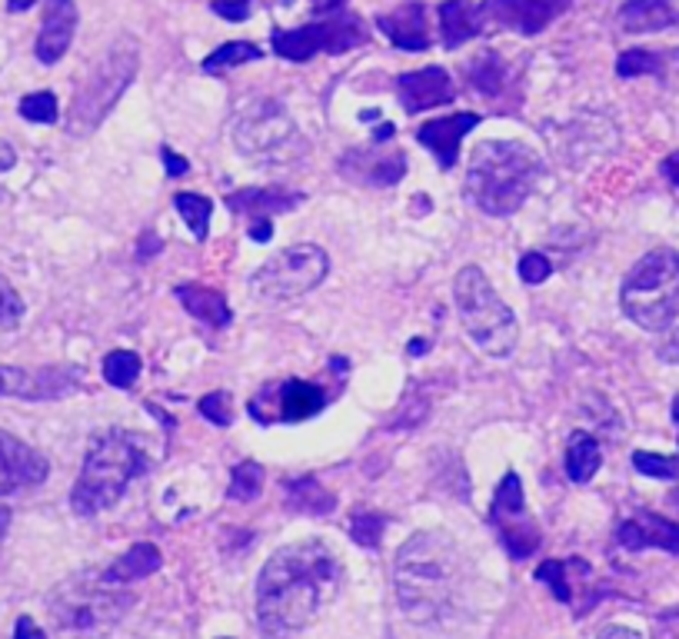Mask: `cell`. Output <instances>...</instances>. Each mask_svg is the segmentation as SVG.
<instances>
[{"instance_id": "cell-36", "label": "cell", "mask_w": 679, "mask_h": 639, "mask_svg": "<svg viewBox=\"0 0 679 639\" xmlns=\"http://www.w3.org/2000/svg\"><path fill=\"white\" fill-rule=\"evenodd\" d=\"M21 117L30 121V124H58V117H61L58 97L50 93V90L27 93V97L21 100Z\"/></svg>"}, {"instance_id": "cell-49", "label": "cell", "mask_w": 679, "mask_h": 639, "mask_svg": "<svg viewBox=\"0 0 679 639\" xmlns=\"http://www.w3.org/2000/svg\"><path fill=\"white\" fill-rule=\"evenodd\" d=\"M659 171H663V177H666L672 187H679V150L669 153V156L663 160V167H659Z\"/></svg>"}, {"instance_id": "cell-32", "label": "cell", "mask_w": 679, "mask_h": 639, "mask_svg": "<svg viewBox=\"0 0 679 639\" xmlns=\"http://www.w3.org/2000/svg\"><path fill=\"white\" fill-rule=\"evenodd\" d=\"M140 377V356L134 350H114L103 356V380L117 390H130Z\"/></svg>"}, {"instance_id": "cell-33", "label": "cell", "mask_w": 679, "mask_h": 639, "mask_svg": "<svg viewBox=\"0 0 679 639\" xmlns=\"http://www.w3.org/2000/svg\"><path fill=\"white\" fill-rule=\"evenodd\" d=\"M174 206H177V213L184 217V224L193 230V237H197V240H206V230H211V210H214V203L206 200V197H200V193H177V197H174Z\"/></svg>"}, {"instance_id": "cell-58", "label": "cell", "mask_w": 679, "mask_h": 639, "mask_svg": "<svg viewBox=\"0 0 679 639\" xmlns=\"http://www.w3.org/2000/svg\"><path fill=\"white\" fill-rule=\"evenodd\" d=\"M217 639H230V636H217Z\"/></svg>"}, {"instance_id": "cell-34", "label": "cell", "mask_w": 679, "mask_h": 639, "mask_svg": "<svg viewBox=\"0 0 679 639\" xmlns=\"http://www.w3.org/2000/svg\"><path fill=\"white\" fill-rule=\"evenodd\" d=\"M260 487H264V469H260L253 460H243L234 476H230V487H227V497L237 500V503H250L260 497Z\"/></svg>"}, {"instance_id": "cell-40", "label": "cell", "mask_w": 679, "mask_h": 639, "mask_svg": "<svg viewBox=\"0 0 679 639\" xmlns=\"http://www.w3.org/2000/svg\"><path fill=\"white\" fill-rule=\"evenodd\" d=\"M566 573H569V560H550V563H543V566L537 569V579L550 586L553 597H556L559 603H573V593H569V579H566Z\"/></svg>"}, {"instance_id": "cell-41", "label": "cell", "mask_w": 679, "mask_h": 639, "mask_svg": "<svg viewBox=\"0 0 679 639\" xmlns=\"http://www.w3.org/2000/svg\"><path fill=\"white\" fill-rule=\"evenodd\" d=\"M387 519L377 516V513H356L353 523H350V532H353V540L360 547H367V550H377L380 547V532H383Z\"/></svg>"}, {"instance_id": "cell-3", "label": "cell", "mask_w": 679, "mask_h": 639, "mask_svg": "<svg viewBox=\"0 0 679 639\" xmlns=\"http://www.w3.org/2000/svg\"><path fill=\"white\" fill-rule=\"evenodd\" d=\"M546 174L533 147L519 140H480L469 153L466 193L487 217H513Z\"/></svg>"}, {"instance_id": "cell-6", "label": "cell", "mask_w": 679, "mask_h": 639, "mask_svg": "<svg viewBox=\"0 0 679 639\" xmlns=\"http://www.w3.org/2000/svg\"><path fill=\"white\" fill-rule=\"evenodd\" d=\"M619 306L650 334L669 330L679 316V250L656 247L640 256L619 287Z\"/></svg>"}, {"instance_id": "cell-22", "label": "cell", "mask_w": 679, "mask_h": 639, "mask_svg": "<svg viewBox=\"0 0 679 639\" xmlns=\"http://www.w3.org/2000/svg\"><path fill=\"white\" fill-rule=\"evenodd\" d=\"M377 27L390 37L393 47L400 50H427L430 47V30H427V14L420 0L397 8L393 14H380Z\"/></svg>"}, {"instance_id": "cell-4", "label": "cell", "mask_w": 679, "mask_h": 639, "mask_svg": "<svg viewBox=\"0 0 679 639\" xmlns=\"http://www.w3.org/2000/svg\"><path fill=\"white\" fill-rule=\"evenodd\" d=\"M150 469L147 453L124 430H103L90 440L84 469L71 490V510L77 516H97L111 510L137 476Z\"/></svg>"}, {"instance_id": "cell-23", "label": "cell", "mask_w": 679, "mask_h": 639, "mask_svg": "<svg viewBox=\"0 0 679 639\" xmlns=\"http://www.w3.org/2000/svg\"><path fill=\"white\" fill-rule=\"evenodd\" d=\"M177 300L184 303V310L200 320L203 327H214V330H224L230 327V320H234V310L227 303L224 293L211 290V287H200V284H180L177 290Z\"/></svg>"}, {"instance_id": "cell-19", "label": "cell", "mask_w": 679, "mask_h": 639, "mask_svg": "<svg viewBox=\"0 0 679 639\" xmlns=\"http://www.w3.org/2000/svg\"><path fill=\"white\" fill-rule=\"evenodd\" d=\"M74 34H77V4L74 0H47L40 34H37V47H34L37 61L40 64H58L71 50Z\"/></svg>"}, {"instance_id": "cell-55", "label": "cell", "mask_w": 679, "mask_h": 639, "mask_svg": "<svg viewBox=\"0 0 679 639\" xmlns=\"http://www.w3.org/2000/svg\"><path fill=\"white\" fill-rule=\"evenodd\" d=\"M8 526H11V510H8V506H0V540L8 537Z\"/></svg>"}, {"instance_id": "cell-1", "label": "cell", "mask_w": 679, "mask_h": 639, "mask_svg": "<svg viewBox=\"0 0 679 639\" xmlns=\"http://www.w3.org/2000/svg\"><path fill=\"white\" fill-rule=\"evenodd\" d=\"M343 569L327 543L280 547L256 576V626L267 639L303 632L340 593Z\"/></svg>"}, {"instance_id": "cell-29", "label": "cell", "mask_w": 679, "mask_h": 639, "mask_svg": "<svg viewBox=\"0 0 679 639\" xmlns=\"http://www.w3.org/2000/svg\"><path fill=\"white\" fill-rule=\"evenodd\" d=\"M527 516V497H524V479H519L513 469L500 479L496 497H493V519L496 523H510Z\"/></svg>"}, {"instance_id": "cell-25", "label": "cell", "mask_w": 679, "mask_h": 639, "mask_svg": "<svg viewBox=\"0 0 679 639\" xmlns=\"http://www.w3.org/2000/svg\"><path fill=\"white\" fill-rule=\"evenodd\" d=\"M563 463H566V476L573 479V484H590L603 466V450H600L596 437L587 434V430L573 434L569 443H566V460Z\"/></svg>"}, {"instance_id": "cell-28", "label": "cell", "mask_w": 679, "mask_h": 639, "mask_svg": "<svg viewBox=\"0 0 679 639\" xmlns=\"http://www.w3.org/2000/svg\"><path fill=\"white\" fill-rule=\"evenodd\" d=\"M260 58H264V53H260V47H256V43L234 40V43L217 47L214 53H206V61L200 64V71H203V74H214V77H221V74H227L230 67H240V64H250V61H260Z\"/></svg>"}, {"instance_id": "cell-11", "label": "cell", "mask_w": 679, "mask_h": 639, "mask_svg": "<svg viewBox=\"0 0 679 639\" xmlns=\"http://www.w3.org/2000/svg\"><path fill=\"white\" fill-rule=\"evenodd\" d=\"M367 27L353 14H340L324 24H310L297 30H274L271 47L284 61H310L313 53H347L360 43H367Z\"/></svg>"}, {"instance_id": "cell-9", "label": "cell", "mask_w": 679, "mask_h": 639, "mask_svg": "<svg viewBox=\"0 0 679 639\" xmlns=\"http://www.w3.org/2000/svg\"><path fill=\"white\" fill-rule=\"evenodd\" d=\"M137 67H140V43L134 37H121L108 50V58H103L93 67V74L84 80V87L77 90V97L71 103L67 130L74 137L93 134L103 124V117H108L114 106H117L121 93L134 84Z\"/></svg>"}, {"instance_id": "cell-5", "label": "cell", "mask_w": 679, "mask_h": 639, "mask_svg": "<svg viewBox=\"0 0 679 639\" xmlns=\"http://www.w3.org/2000/svg\"><path fill=\"white\" fill-rule=\"evenodd\" d=\"M50 619L67 636L111 632L134 606V593L111 579L108 569H87L61 582L50 597Z\"/></svg>"}, {"instance_id": "cell-56", "label": "cell", "mask_w": 679, "mask_h": 639, "mask_svg": "<svg viewBox=\"0 0 679 639\" xmlns=\"http://www.w3.org/2000/svg\"><path fill=\"white\" fill-rule=\"evenodd\" d=\"M427 350H430L427 340H410V350H406V353H410V356H424Z\"/></svg>"}, {"instance_id": "cell-27", "label": "cell", "mask_w": 679, "mask_h": 639, "mask_svg": "<svg viewBox=\"0 0 679 639\" xmlns=\"http://www.w3.org/2000/svg\"><path fill=\"white\" fill-rule=\"evenodd\" d=\"M161 563H164L161 560V550H156L153 543H137L114 566H108V576L117 579V582H124V586H130V582L147 579L150 573H156V569H161Z\"/></svg>"}, {"instance_id": "cell-44", "label": "cell", "mask_w": 679, "mask_h": 639, "mask_svg": "<svg viewBox=\"0 0 679 639\" xmlns=\"http://www.w3.org/2000/svg\"><path fill=\"white\" fill-rule=\"evenodd\" d=\"M24 316V300L21 293L0 277V327H17Z\"/></svg>"}, {"instance_id": "cell-26", "label": "cell", "mask_w": 679, "mask_h": 639, "mask_svg": "<svg viewBox=\"0 0 679 639\" xmlns=\"http://www.w3.org/2000/svg\"><path fill=\"white\" fill-rule=\"evenodd\" d=\"M440 27H443V43L447 50L463 47L466 40H474L480 34L477 8L469 0H447L440 8Z\"/></svg>"}, {"instance_id": "cell-24", "label": "cell", "mask_w": 679, "mask_h": 639, "mask_svg": "<svg viewBox=\"0 0 679 639\" xmlns=\"http://www.w3.org/2000/svg\"><path fill=\"white\" fill-rule=\"evenodd\" d=\"M679 21L669 0H626L619 8V24L630 34H656Z\"/></svg>"}, {"instance_id": "cell-8", "label": "cell", "mask_w": 679, "mask_h": 639, "mask_svg": "<svg viewBox=\"0 0 679 639\" xmlns=\"http://www.w3.org/2000/svg\"><path fill=\"white\" fill-rule=\"evenodd\" d=\"M453 297H456V310L463 320V330L474 337V343L490 353V356H506L516 347L519 327L513 310L500 300V293L493 290V284L487 280V274L480 266H463L453 284Z\"/></svg>"}, {"instance_id": "cell-7", "label": "cell", "mask_w": 679, "mask_h": 639, "mask_svg": "<svg viewBox=\"0 0 679 639\" xmlns=\"http://www.w3.org/2000/svg\"><path fill=\"white\" fill-rule=\"evenodd\" d=\"M230 140L237 153L256 167H287L306 150L293 117L271 97H256L240 106L230 124Z\"/></svg>"}, {"instance_id": "cell-17", "label": "cell", "mask_w": 679, "mask_h": 639, "mask_svg": "<svg viewBox=\"0 0 679 639\" xmlns=\"http://www.w3.org/2000/svg\"><path fill=\"white\" fill-rule=\"evenodd\" d=\"M397 97H400V106L406 114H420V111H433V106L453 103L456 87L443 67H424V71L397 77Z\"/></svg>"}, {"instance_id": "cell-20", "label": "cell", "mask_w": 679, "mask_h": 639, "mask_svg": "<svg viewBox=\"0 0 679 639\" xmlns=\"http://www.w3.org/2000/svg\"><path fill=\"white\" fill-rule=\"evenodd\" d=\"M306 197L300 190H287V187H243L227 193V206L230 213H240L247 221H274L277 213H290L303 203Z\"/></svg>"}, {"instance_id": "cell-38", "label": "cell", "mask_w": 679, "mask_h": 639, "mask_svg": "<svg viewBox=\"0 0 679 639\" xmlns=\"http://www.w3.org/2000/svg\"><path fill=\"white\" fill-rule=\"evenodd\" d=\"M214 14H221L224 21H250V14L256 8H293V0H214Z\"/></svg>"}, {"instance_id": "cell-54", "label": "cell", "mask_w": 679, "mask_h": 639, "mask_svg": "<svg viewBox=\"0 0 679 639\" xmlns=\"http://www.w3.org/2000/svg\"><path fill=\"white\" fill-rule=\"evenodd\" d=\"M37 4V0H8V11L11 14H21V11H30Z\"/></svg>"}, {"instance_id": "cell-37", "label": "cell", "mask_w": 679, "mask_h": 639, "mask_svg": "<svg viewBox=\"0 0 679 639\" xmlns=\"http://www.w3.org/2000/svg\"><path fill=\"white\" fill-rule=\"evenodd\" d=\"M616 74L619 77H643V74L659 77L663 61H659V53H653V50H623L619 61H616Z\"/></svg>"}, {"instance_id": "cell-18", "label": "cell", "mask_w": 679, "mask_h": 639, "mask_svg": "<svg viewBox=\"0 0 679 639\" xmlns=\"http://www.w3.org/2000/svg\"><path fill=\"white\" fill-rule=\"evenodd\" d=\"M616 543L623 550H666V553H679V523L650 513V510H637L630 519H623L616 529Z\"/></svg>"}, {"instance_id": "cell-12", "label": "cell", "mask_w": 679, "mask_h": 639, "mask_svg": "<svg viewBox=\"0 0 679 639\" xmlns=\"http://www.w3.org/2000/svg\"><path fill=\"white\" fill-rule=\"evenodd\" d=\"M327 403H330V393L320 384L280 380V384H271L264 393H256L247 413L256 423H303L310 416H317Z\"/></svg>"}, {"instance_id": "cell-14", "label": "cell", "mask_w": 679, "mask_h": 639, "mask_svg": "<svg viewBox=\"0 0 679 639\" xmlns=\"http://www.w3.org/2000/svg\"><path fill=\"white\" fill-rule=\"evenodd\" d=\"M340 174L356 184V187H393L403 180L406 174V156L403 150H390V153H380L374 143L370 147H356V150H347L340 156Z\"/></svg>"}, {"instance_id": "cell-53", "label": "cell", "mask_w": 679, "mask_h": 639, "mask_svg": "<svg viewBox=\"0 0 679 639\" xmlns=\"http://www.w3.org/2000/svg\"><path fill=\"white\" fill-rule=\"evenodd\" d=\"M343 0H313V14H327V11H337Z\"/></svg>"}, {"instance_id": "cell-51", "label": "cell", "mask_w": 679, "mask_h": 639, "mask_svg": "<svg viewBox=\"0 0 679 639\" xmlns=\"http://www.w3.org/2000/svg\"><path fill=\"white\" fill-rule=\"evenodd\" d=\"M17 164V153L8 140H0V171H11Z\"/></svg>"}, {"instance_id": "cell-47", "label": "cell", "mask_w": 679, "mask_h": 639, "mask_svg": "<svg viewBox=\"0 0 679 639\" xmlns=\"http://www.w3.org/2000/svg\"><path fill=\"white\" fill-rule=\"evenodd\" d=\"M14 639H47V632L30 616H21L17 626H14Z\"/></svg>"}, {"instance_id": "cell-13", "label": "cell", "mask_w": 679, "mask_h": 639, "mask_svg": "<svg viewBox=\"0 0 679 639\" xmlns=\"http://www.w3.org/2000/svg\"><path fill=\"white\" fill-rule=\"evenodd\" d=\"M573 0H483L477 4L480 34L483 30H516L533 37L546 30L556 17L569 11Z\"/></svg>"}, {"instance_id": "cell-45", "label": "cell", "mask_w": 679, "mask_h": 639, "mask_svg": "<svg viewBox=\"0 0 679 639\" xmlns=\"http://www.w3.org/2000/svg\"><path fill=\"white\" fill-rule=\"evenodd\" d=\"M656 356L663 360V363H672V366H679V330H672L659 347H656Z\"/></svg>"}, {"instance_id": "cell-50", "label": "cell", "mask_w": 679, "mask_h": 639, "mask_svg": "<svg viewBox=\"0 0 679 639\" xmlns=\"http://www.w3.org/2000/svg\"><path fill=\"white\" fill-rule=\"evenodd\" d=\"M271 234H274V224L271 221H253L250 224V240H256V243H267Z\"/></svg>"}, {"instance_id": "cell-35", "label": "cell", "mask_w": 679, "mask_h": 639, "mask_svg": "<svg viewBox=\"0 0 679 639\" xmlns=\"http://www.w3.org/2000/svg\"><path fill=\"white\" fill-rule=\"evenodd\" d=\"M466 74H469V87H477L483 93H500V87H503V64L493 50H487L477 64H469Z\"/></svg>"}, {"instance_id": "cell-42", "label": "cell", "mask_w": 679, "mask_h": 639, "mask_svg": "<svg viewBox=\"0 0 679 639\" xmlns=\"http://www.w3.org/2000/svg\"><path fill=\"white\" fill-rule=\"evenodd\" d=\"M200 416H206L214 426H221V430H227L230 419H234V406H230V397L227 393H206L200 400Z\"/></svg>"}, {"instance_id": "cell-48", "label": "cell", "mask_w": 679, "mask_h": 639, "mask_svg": "<svg viewBox=\"0 0 679 639\" xmlns=\"http://www.w3.org/2000/svg\"><path fill=\"white\" fill-rule=\"evenodd\" d=\"M596 639H643V636L633 632V629H626V626H603L596 632Z\"/></svg>"}, {"instance_id": "cell-46", "label": "cell", "mask_w": 679, "mask_h": 639, "mask_svg": "<svg viewBox=\"0 0 679 639\" xmlns=\"http://www.w3.org/2000/svg\"><path fill=\"white\" fill-rule=\"evenodd\" d=\"M161 156H164L167 177H180V174H187V160H184L180 153H174L171 147H161Z\"/></svg>"}, {"instance_id": "cell-52", "label": "cell", "mask_w": 679, "mask_h": 639, "mask_svg": "<svg viewBox=\"0 0 679 639\" xmlns=\"http://www.w3.org/2000/svg\"><path fill=\"white\" fill-rule=\"evenodd\" d=\"M393 134H397V127H393V124H380V127H377V134H374V143L380 147V143L393 140Z\"/></svg>"}, {"instance_id": "cell-43", "label": "cell", "mask_w": 679, "mask_h": 639, "mask_svg": "<svg viewBox=\"0 0 679 639\" xmlns=\"http://www.w3.org/2000/svg\"><path fill=\"white\" fill-rule=\"evenodd\" d=\"M550 274H553V260L537 250L524 253V260H519V277H524V284H530V287L550 280Z\"/></svg>"}, {"instance_id": "cell-2", "label": "cell", "mask_w": 679, "mask_h": 639, "mask_svg": "<svg viewBox=\"0 0 679 639\" xmlns=\"http://www.w3.org/2000/svg\"><path fill=\"white\" fill-rule=\"evenodd\" d=\"M393 590L400 610L413 623H443L456 613L466 590V556L453 537L420 529L397 550Z\"/></svg>"}, {"instance_id": "cell-15", "label": "cell", "mask_w": 679, "mask_h": 639, "mask_svg": "<svg viewBox=\"0 0 679 639\" xmlns=\"http://www.w3.org/2000/svg\"><path fill=\"white\" fill-rule=\"evenodd\" d=\"M77 390L74 369H21L0 363V397L17 400H61L64 393Z\"/></svg>"}, {"instance_id": "cell-31", "label": "cell", "mask_w": 679, "mask_h": 639, "mask_svg": "<svg viewBox=\"0 0 679 639\" xmlns=\"http://www.w3.org/2000/svg\"><path fill=\"white\" fill-rule=\"evenodd\" d=\"M500 543L513 560H527L540 547V529L533 523H500Z\"/></svg>"}, {"instance_id": "cell-21", "label": "cell", "mask_w": 679, "mask_h": 639, "mask_svg": "<svg viewBox=\"0 0 679 639\" xmlns=\"http://www.w3.org/2000/svg\"><path fill=\"white\" fill-rule=\"evenodd\" d=\"M480 124L477 114H450V117H437L430 124H424L420 130H416V143H424L433 156L440 171H450L456 164L460 156V143L463 137L474 130Z\"/></svg>"}, {"instance_id": "cell-57", "label": "cell", "mask_w": 679, "mask_h": 639, "mask_svg": "<svg viewBox=\"0 0 679 639\" xmlns=\"http://www.w3.org/2000/svg\"><path fill=\"white\" fill-rule=\"evenodd\" d=\"M672 419L679 423V397H676V406H672Z\"/></svg>"}, {"instance_id": "cell-10", "label": "cell", "mask_w": 679, "mask_h": 639, "mask_svg": "<svg viewBox=\"0 0 679 639\" xmlns=\"http://www.w3.org/2000/svg\"><path fill=\"white\" fill-rule=\"evenodd\" d=\"M330 274V256L317 243H297L260 263L250 277V293L267 303H287L317 290Z\"/></svg>"}, {"instance_id": "cell-30", "label": "cell", "mask_w": 679, "mask_h": 639, "mask_svg": "<svg viewBox=\"0 0 679 639\" xmlns=\"http://www.w3.org/2000/svg\"><path fill=\"white\" fill-rule=\"evenodd\" d=\"M284 490H287L293 510H303V513H330V510H334V497H330L313 476L290 479V484H287Z\"/></svg>"}, {"instance_id": "cell-39", "label": "cell", "mask_w": 679, "mask_h": 639, "mask_svg": "<svg viewBox=\"0 0 679 639\" xmlns=\"http://www.w3.org/2000/svg\"><path fill=\"white\" fill-rule=\"evenodd\" d=\"M633 469L650 476V479H676L679 476V463L676 460L650 453V450H637L633 453Z\"/></svg>"}, {"instance_id": "cell-16", "label": "cell", "mask_w": 679, "mask_h": 639, "mask_svg": "<svg viewBox=\"0 0 679 639\" xmlns=\"http://www.w3.org/2000/svg\"><path fill=\"white\" fill-rule=\"evenodd\" d=\"M47 473H50V463L34 447H27L8 430H0V497H11L17 490L43 484Z\"/></svg>"}]
</instances>
